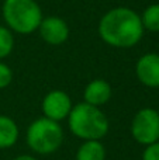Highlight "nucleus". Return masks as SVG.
<instances>
[{
	"instance_id": "obj_2",
	"label": "nucleus",
	"mask_w": 159,
	"mask_h": 160,
	"mask_svg": "<svg viewBox=\"0 0 159 160\" xmlns=\"http://www.w3.org/2000/svg\"><path fill=\"white\" fill-rule=\"evenodd\" d=\"M69 129L76 138L83 141H100L109 132V119L99 107L87 102L73 105L68 115Z\"/></svg>"
},
{
	"instance_id": "obj_15",
	"label": "nucleus",
	"mask_w": 159,
	"mask_h": 160,
	"mask_svg": "<svg viewBox=\"0 0 159 160\" xmlns=\"http://www.w3.org/2000/svg\"><path fill=\"white\" fill-rule=\"evenodd\" d=\"M142 160H159V141L145 146L142 152Z\"/></svg>"
},
{
	"instance_id": "obj_9",
	"label": "nucleus",
	"mask_w": 159,
	"mask_h": 160,
	"mask_svg": "<svg viewBox=\"0 0 159 160\" xmlns=\"http://www.w3.org/2000/svg\"><path fill=\"white\" fill-rule=\"evenodd\" d=\"M111 94L113 90L109 82L103 79H95L85 87L83 98L85 102L100 108L101 105L109 102V100L111 98Z\"/></svg>"
},
{
	"instance_id": "obj_16",
	"label": "nucleus",
	"mask_w": 159,
	"mask_h": 160,
	"mask_svg": "<svg viewBox=\"0 0 159 160\" xmlns=\"http://www.w3.org/2000/svg\"><path fill=\"white\" fill-rule=\"evenodd\" d=\"M13 160H37V159L31 155H20V156H17V158H14Z\"/></svg>"
},
{
	"instance_id": "obj_3",
	"label": "nucleus",
	"mask_w": 159,
	"mask_h": 160,
	"mask_svg": "<svg viewBox=\"0 0 159 160\" xmlns=\"http://www.w3.org/2000/svg\"><path fill=\"white\" fill-rule=\"evenodd\" d=\"M2 13L8 30L24 35L38 30L44 18L35 0H4Z\"/></svg>"
},
{
	"instance_id": "obj_5",
	"label": "nucleus",
	"mask_w": 159,
	"mask_h": 160,
	"mask_svg": "<svg viewBox=\"0 0 159 160\" xmlns=\"http://www.w3.org/2000/svg\"><path fill=\"white\" fill-rule=\"evenodd\" d=\"M131 135L140 145L148 146L159 141V111L141 108L131 121Z\"/></svg>"
},
{
	"instance_id": "obj_14",
	"label": "nucleus",
	"mask_w": 159,
	"mask_h": 160,
	"mask_svg": "<svg viewBox=\"0 0 159 160\" xmlns=\"http://www.w3.org/2000/svg\"><path fill=\"white\" fill-rule=\"evenodd\" d=\"M11 82H13V70L6 63L0 62V90L8 87Z\"/></svg>"
},
{
	"instance_id": "obj_7",
	"label": "nucleus",
	"mask_w": 159,
	"mask_h": 160,
	"mask_svg": "<svg viewBox=\"0 0 159 160\" xmlns=\"http://www.w3.org/2000/svg\"><path fill=\"white\" fill-rule=\"evenodd\" d=\"M38 31L41 38L47 44L54 45V47L65 44L69 38V27H68L66 21L56 16H49L42 18Z\"/></svg>"
},
{
	"instance_id": "obj_1",
	"label": "nucleus",
	"mask_w": 159,
	"mask_h": 160,
	"mask_svg": "<svg viewBox=\"0 0 159 160\" xmlns=\"http://www.w3.org/2000/svg\"><path fill=\"white\" fill-rule=\"evenodd\" d=\"M99 35L110 47H135L144 35L141 16L128 7L111 8L99 22Z\"/></svg>"
},
{
	"instance_id": "obj_11",
	"label": "nucleus",
	"mask_w": 159,
	"mask_h": 160,
	"mask_svg": "<svg viewBox=\"0 0 159 160\" xmlns=\"http://www.w3.org/2000/svg\"><path fill=\"white\" fill-rule=\"evenodd\" d=\"M75 160H106V148L100 141H83Z\"/></svg>"
},
{
	"instance_id": "obj_12",
	"label": "nucleus",
	"mask_w": 159,
	"mask_h": 160,
	"mask_svg": "<svg viewBox=\"0 0 159 160\" xmlns=\"http://www.w3.org/2000/svg\"><path fill=\"white\" fill-rule=\"evenodd\" d=\"M144 30H148L151 32H159V3L151 4L144 10L141 16Z\"/></svg>"
},
{
	"instance_id": "obj_8",
	"label": "nucleus",
	"mask_w": 159,
	"mask_h": 160,
	"mask_svg": "<svg viewBox=\"0 0 159 160\" xmlns=\"http://www.w3.org/2000/svg\"><path fill=\"white\" fill-rule=\"evenodd\" d=\"M135 75L144 86L159 87V53L149 52L142 55L135 65Z\"/></svg>"
},
{
	"instance_id": "obj_13",
	"label": "nucleus",
	"mask_w": 159,
	"mask_h": 160,
	"mask_svg": "<svg viewBox=\"0 0 159 160\" xmlns=\"http://www.w3.org/2000/svg\"><path fill=\"white\" fill-rule=\"evenodd\" d=\"M14 49V37L7 27L0 25V61L7 58Z\"/></svg>"
},
{
	"instance_id": "obj_4",
	"label": "nucleus",
	"mask_w": 159,
	"mask_h": 160,
	"mask_svg": "<svg viewBox=\"0 0 159 160\" xmlns=\"http://www.w3.org/2000/svg\"><path fill=\"white\" fill-rule=\"evenodd\" d=\"M25 139L33 152L38 155H52L64 142V129L59 122L41 117L30 124Z\"/></svg>"
},
{
	"instance_id": "obj_10",
	"label": "nucleus",
	"mask_w": 159,
	"mask_h": 160,
	"mask_svg": "<svg viewBox=\"0 0 159 160\" xmlns=\"http://www.w3.org/2000/svg\"><path fill=\"white\" fill-rule=\"evenodd\" d=\"M20 129L16 121L7 115H0V149H8L18 141Z\"/></svg>"
},
{
	"instance_id": "obj_6",
	"label": "nucleus",
	"mask_w": 159,
	"mask_h": 160,
	"mask_svg": "<svg viewBox=\"0 0 159 160\" xmlns=\"http://www.w3.org/2000/svg\"><path fill=\"white\" fill-rule=\"evenodd\" d=\"M72 100L69 94L62 90H52L44 97L41 104V110L45 118L52 121H62L68 118L69 112L72 111Z\"/></svg>"
}]
</instances>
